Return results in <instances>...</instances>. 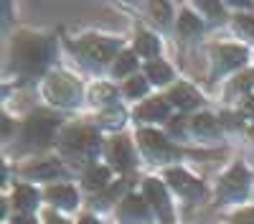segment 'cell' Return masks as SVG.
<instances>
[{"label": "cell", "mask_w": 254, "mask_h": 224, "mask_svg": "<svg viewBox=\"0 0 254 224\" xmlns=\"http://www.w3.org/2000/svg\"><path fill=\"white\" fill-rule=\"evenodd\" d=\"M150 10H153L155 20H160L163 26L168 23V20H171V5H168V3H153V5H150Z\"/></svg>", "instance_id": "cell-25"}, {"label": "cell", "mask_w": 254, "mask_h": 224, "mask_svg": "<svg viewBox=\"0 0 254 224\" xmlns=\"http://www.w3.org/2000/svg\"><path fill=\"white\" fill-rule=\"evenodd\" d=\"M168 99L173 102V105H178L181 110H190V107H196L198 105V94L193 92V87H188V84H178L171 89V94H168Z\"/></svg>", "instance_id": "cell-12"}, {"label": "cell", "mask_w": 254, "mask_h": 224, "mask_svg": "<svg viewBox=\"0 0 254 224\" xmlns=\"http://www.w3.org/2000/svg\"><path fill=\"white\" fill-rule=\"evenodd\" d=\"M110 181V171L104 166H94L92 171H87V176H84V183H87V189H102L104 183Z\"/></svg>", "instance_id": "cell-18"}, {"label": "cell", "mask_w": 254, "mask_h": 224, "mask_svg": "<svg viewBox=\"0 0 254 224\" xmlns=\"http://www.w3.org/2000/svg\"><path fill=\"white\" fill-rule=\"evenodd\" d=\"M49 224H66V222L59 219V217H49Z\"/></svg>", "instance_id": "cell-36"}, {"label": "cell", "mask_w": 254, "mask_h": 224, "mask_svg": "<svg viewBox=\"0 0 254 224\" xmlns=\"http://www.w3.org/2000/svg\"><path fill=\"white\" fill-rule=\"evenodd\" d=\"M181 130H183L181 120H178V122H171V133H178V135H181Z\"/></svg>", "instance_id": "cell-34"}, {"label": "cell", "mask_w": 254, "mask_h": 224, "mask_svg": "<svg viewBox=\"0 0 254 224\" xmlns=\"http://www.w3.org/2000/svg\"><path fill=\"white\" fill-rule=\"evenodd\" d=\"M64 150L79 160H89L99 150V138L89 128H76L64 135Z\"/></svg>", "instance_id": "cell-1"}, {"label": "cell", "mask_w": 254, "mask_h": 224, "mask_svg": "<svg viewBox=\"0 0 254 224\" xmlns=\"http://www.w3.org/2000/svg\"><path fill=\"white\" fill-rule=\"evenodd\" d=\"M54 128H56V120L51 115L38 112L26 122L23 138L31 143V146H46V143H51V138H54Z\"/></svg>", "instance_id": "cell-4"}, {"label": "cell", "mask_w": 254, "mask_h": 224, "mask_svg": "<svg viewBox=\"0 0 254 224\" xmlns=\"http://www.w3.org/2000/svg\"><path fill=\"white\" fill-rule=\"evenodd\" d=\"M120 217H122V224H142L147 219L145 201L137 196H127L120 207Z\"/></svg>", "instance_id": "cell-10"}, {"label": "cell", "mask_w": 254, "mask_h": 224, "mask_svg": "<svg viewBox=\"0 0 254 224\" xmlns=\"http://www.w3.org/2000/svg\"><path fill=\"white\" fill-rule=\"evenodd\" d=\"M46 97L54 102V105L69 107V105H74L76 97H79V84L74 79L64 76V74H54L46 81Z\"/></svg>", "instance_id": "cell-3"}, {"label": "cell", "mask_w": 254, "mask_h": 224, "mask_svg": "<svg viewBox=\"0 0 254 224\" xmlns=\"http://www.w3.org/2000/svg\"><path fill=\"white\" fill-rule=\"evenodd\" d=\"M168 181H171V186L178 191V194H183V196H188V199H193V196H198L201 194V183L193 178V176H188L186 171H168V176H165Z\"/></svg>", "instance_id": "cell-9"}, {"label": "cell", "mask_w": 254, "mask_h": 224, "mask_svg": "<svg viewBox=\"0 0 254 224\" xmlns=\"http://www.w3.org/2000/svg\"><path fill=\"white\" fill-rule=\"evenodd\" d=\"M145 199L153 204V207L158 209V214L163 217V222H171V204H168V194H165V186L160 181L150 178V181H145Z\"/></svg>", "instance_id": "cell-8"}, {"label": "cell", "mask_w": 254, "mask_h": 224, "mask_svg": "<svg viewBox=\"0 0 254 224\" xmlns=\"http://www.w3.org/2000/svg\"><path fill=\"white\" fill-rule=\"evenodd\" d=\"M15 59H18V64L23 67L26 72H38L41 67L46 64V49H44V44H41L38 38L23 36L15 44Z\"/></svg>", "instance_id": "cell-2"}, {"label": "cell", "mask_w": 254, "mask_h": 224, "mask_svg": "<svg viewBox=\"0 0 254 224\" xmlns=\"http://www.w3.org/2000/svg\"><path fill=\"white\" fill-rule=\"evenodd\" d=\"M92 99L94 102H110V99H115V89L107 87V84H99V87L92 89Z\"/></svg>", "instance_id": "cell-26"}, {"label": "cell", "mask_w": 254, "mask_h": 224, "mask_svg": "<svg viewBox=\"0 0 254 224\" xmlns=\"http://www.w3.org/2000/svg\"><path fill=\"white\" fill-rule=\"evenodd\" d=\"M140 146L147 153V158H153V160H171V158L178 155V150L163 135H158L155 130H142L140 133Z\"/></svg>", "instance_id": "cell-5"}, {"label": "cell", "mask_w": 254, "mask_h": 224, "mask_svg": "<svg viewBox=\"0 0 254 224\" xmlns=\"http://www.w3.org/2000/svg\"><path fill=\"white\" fill-rule=\"evenodd\" d=\"M201 8L206 10V13H211V15H221V5H216V3H201Z\"/></svg>", "instance_id": "cell-30"}, {"label": "cell", "mask_w": 254, "mask_h": 224, "mask_svg": "<svg viewBox=\"0 0 254 224\" xmlns=\"http://www.w3.org/2000/svg\"><path fill=\"white\" fill-rule=\"evenodd\" d=\"M147 76H150L155 84H165L173 74H171V67L163 64V61H150V64H147Z\"/></svg>", "instance_id": "cell-21"}, {"label": "cell", "mask_w": 254, "mask_h": 224, "mask_svg": "<svg viewBox=\"0 0 254 224\" xmlns=\"http://www.w3.org/2000/svg\"><path fill=\"white\" fill-rule=\"evenodd\" d=\"M15 224H36V219H31V217H15Z\"/></svg>", "instance_id": "cell-33"}, {"label": "cell", "mask_w": 254, "mask_h": 224, "mask_svg": "<svg viewBox=\"0 0 254 224\" xmlns=\"http://www.w3.org/2000/svg\"><path fill=\"white\" fill-rule=\"evenodd\" d=\"M244 112H249V115H254V97H249V99L244 102Z\"/></svg>", "instance_id": "cell-32"}, {"label": "cell", "mask_w": 254, "mask_h": 224, "mask_svg": "<svg viewBox=\"0 0 254 224\" xmlns=\"http://www.w3.org/2000/svg\"><path fill=\"white\" fill-rule=\"evenodd\" d=\"M79 49L89 61H97V64H104V61H110L117 54L115 41H104V38H87Z\"/></svg>", "instance_id": "cell-7"}, {"label": "cell", "mask_w": 254, "mask_h": 224, "mask_svg": "<svg viewBox=\"0 0 254 224\" xmlns=\"http://www.w3.org/2000/svg\"><path fill=\"white\" fill-rule=\"evenodd\" d=\"M46 196L56 204V207H64V209H71L76 204V191L71 186H51L46 191Z\"/></svg>", "instance_id": "cell-15"}, {"label": "cell", "mask_w": 254, "mask_h": 224, "mask_svg": "<svg viewBox=\"0 0 254 224\" xmlns=\"http://www.w3.org/2000/svg\"><path fill=\"white\" fill-rule=\"evenodd\" d=\"M102 120H104V125H107V128H120L122 122H125V112H122L120 107H115V110H110V112H104Z\"/></svg>", "instance_id": "cell-24"}, {"label": "cell", "mask_w": 254, "mask_h": 224, "mask_svg": "<svg viewBox=\"0 0 254 224\" xmlns=\"http://www.w3.org/2000/svg\"><path fill=\"white\" fill-rule=\"evenodd\" d=\"M234 224H254V209L242 212L239 217H234Z\"/></svg>", "instance_id": "cell-29"}, {"label": "cell", "mask_w": 254, "mask_h": 224, "mask_svg": "<svg viewBox=\"0 0 254 224\" xmlns=\"http://www.w3.org/2000/svg\"><path fill=\"white\" fill-rule=\"evenodd\" d=\"M79 224H99V222H97V219H94V217H84V219H81V222H79Z\"/></svg>", "instance_id": "cell-35"}, {"label": "cell", "mask_w": 254, "mask_h": 224, "mask_svg": "<svg viewBox=\"0 0 254 224\" xmlns=\"http://www.w3.org/2000/svg\"><path fill=\"white\" fill-rule=\"evenodd\" d=\"M244 59H247V51L239 49V46H221V49H216V61H219L221 69H234V67L244 64Z\"/></svg>", "instance_id": "cell-11"}, {"label": "cell", "mask_w": 254, "mask_h": 224, "mask_svg": "<svg viewBox=\"0 0 254 224\" xmlns=\"http://www.w3.org/2000/svg\"><path fill=\"white\" fill-rule=\"evenodd\" d=\"M112 160H115V166L117 168H122V171H127V168H132V146L127 143L125 138H117L115 143H112Z\"/></svg>", "instance_id": "cell-13"}, {"label": "cell", "mask_w": 254, "mask_h": 224, "mask_svg": "<svg viewBox=\"0 0 254 224\" xmlns=\"http://www.w3.org/2000/svg\"><path fill=\"white\" fill-rule=\"evenodd\" d=\"M36 204H38L36 189H31V186H18V189H15V207H18V209L31 212Z\"/></svg>", "instance_id": "cell-16"}, {"label": "cell", "mask_w": 254, "mask_h": 224, "mask_svg": "<svg viewBox=\"0 0 254 224\" xmlns=\"http://www.w3.org/2000/svg\"><path fill=\"white\" fill-rule=\"evenodd\" d=\"M135 46H137V54H142V56H158V51H160L158 38L150 36V33H140L137 41H135Z\"/></svg>", "instance_id": "cell-19"}, {"label": "cell", "mask_w": 254, "mask_h": 224, "mask_svg": "<svg viewBox=\"0 0 254 224\" xmlns=\"http://www.w3.org/2000/svg\"><path fill=\"white\" fill-rule=\"evenodd\" d=\"M28 173H31V176H36V178H49V176H59V173H61V166H59L56 160H51V163H44V166L31 168Z\"/></svg>", "instance_id": "cell-23"}, {"label": "cell", "mask_w": 254, "mask_h": 224, "mask_svg": "<svg viewBox=\"0 0 254 224\" xmlns=\"http://www.w3.org/2000/svg\"><path fill=\"white\" fill-rule=\"evenodd\" d=\"M135 67H137V59H135V54L125 51V54L117 59V64H115V74H117V76H125V74H130Z\"/></svg>", "instance_id": "cell-22"}, {"label": "cell", "mask_w": 254, "mask_h": 224, "mask_svg": "<svg viewBox=\"0 0 254 224\" xmlns=\"http://www.w3.org/2000/svg\"><path fill=\"white\" fill-rule=\"evenodd\" d=\"M145 89H147V81L145 79H130V81H127V94H130V97H140V94H145Z\"/></svg>", "instance_id": "cell-28"}, {"label": "cell", "mask_w": 254, "mask_h": 224, "mask_svg": "<svg viewBox=\"0 0 254 224\" xmlns=\"http://www.w3.org/2000/svg\"><path fill=\"white\" fill-rule=\"evenodd\" d=\"M137 117L140 120H163V117H168V102L165 99H147L137 110Z\"/></svg>", "instance_id": "cell-14"}, {"label": "cell", "mask_w": 254, "mask_h": 224, "mask_svg": "<svg viewBox=\"0 0 254 224\" xmlns=\"http://www.w3.org/2000/svg\"><path fill=\"white\" fill-rule=\"evenodd\" d=\"M249 189V176L244 166H234L224 178H221V196L226 201H242Z\"/></svg>", "instance_id": "cell-6"}, {"label": "cell", "mask_w": 254, "mask_h": 224, "mask_svg": "<svg viewBox=\"0 0 254 224\" xmlns=\"http://www.w3.org/2000/svg\"><path fill=\"white\" fill-rule=\"evenodd\" d=\"M190 125H193V130L198 135H214L219 130V122L211 117V115H196L193 120H190Z\"/></svg>", "instance_id": "cell-20"}, {"label": "cell", "mask_w": 254, "mask_h": 224, "mask_svg": "<svg viewBox=\"0 0 254 224\" xmlns=\"http://www.w3.org/2000/svg\"><path fill=\"white\" fill-rule=\"evenodd\" d=\"M178 33L190 38V36H198L201 33V20L193 15V13H183L178 18Z\"/></svg>", "instance_id": "cell-17"}, {"label": "cell", "mask_w": 254, "mask_h": 224, "mask_svg": "<svg viewBox=\"0 0 254 224\" xmlns=\"http://www.w3.org/2000/svg\"><path fill=\"white\" fill-rule=\"evenodd\" d=\"M254 84V74H247V76H242V81H239V89H249Z\"/></svg>", "instance_id": "cell-31"}, {"label": "cell", "mask_w": 254, "mask_h": 224, "mask_svg": "<svg viewBox=\"0 0 254 224\" xmlns=\"http://www.w3.org/2000/svg\"><path fill=\"white\" fill-rule=\"evenodd\" d=\"M237 28H239L247 38L254 41V18H252V15H239V18H237Z\"/></svg>", "instance_id": "cell-27"}]
</instances>
